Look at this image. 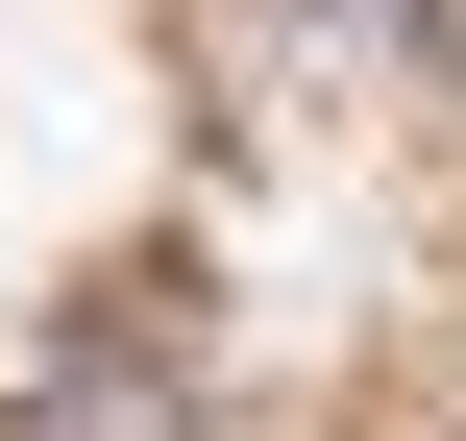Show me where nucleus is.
<instances>
[{
    "instance_id": "nucleus-1",
    "label": "nucleus",
    "mask_w": 466,
    "mask_h": 441,
    "mask_svg": "<svg viewBox=\"0 0 466 441\" xmlns=\"http://www.w3.org/2000/svg\"><path fill=\"white\" fill-rule=\"evenodd\" d=\"M25 441H197V393H172V344H74L25 393Z\"/></svg>"
}]
</instances>
